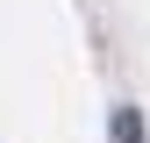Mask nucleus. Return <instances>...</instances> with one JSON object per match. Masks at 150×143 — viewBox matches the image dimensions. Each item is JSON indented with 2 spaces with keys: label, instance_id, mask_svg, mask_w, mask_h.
<instances>
[{
  "label": "nucleus",
  "instance_id": "1",
  "mask_svg": "<svg viewBox=\"0 0 150 143\" xmlns=\"http://www.w3.org/2000/svg\"><path fill=\"white\" fill-rule=\"evenodd\" d=\"M107 136H115V143H143V115H136V107H115Z\"/></svg>",
  "mask_w": 150,
  "mask_h": 143
}]
</instances>
